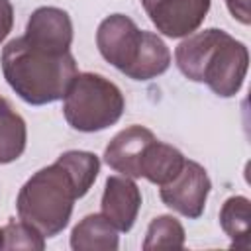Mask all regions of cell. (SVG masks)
<instances>
[{"label":"cell","mask_w":251,"mask_h":251,"mask_svg":"<svg viewBox=\"0 0 251 251\" xmlns=\"http://www.w3.org/2000/svg\"><path fill=\"white\" fill-rule=\"evenodd\" d=\"M184 245V229L173 216H159L155 218L143 241V249H180Z\"/></svg>","instance_id":"obj_15"},{"label":"cell","mask_w":251,"mask_h":251,"mask_svg":"<svg viewBox=\"0 0 251 251\" xmlns=\"http://www.w3.org/2000/svg\"><path fill=\"white\" fill-rule=\"evenodd\" d=\"M14 24V8L10 0H0V41L6 39Z\"/></svg>","instance_id":"obj_17"},{"label":"cell","mask_w":251,"mask_h":251,"mask_svg":"<svg viewBox=\"0 0 251 251\" xmlns=\"http://www.w3.org/2000/svg\"><path fill=\"white\" fill-rule=\"evenodd\" d=\"M155 27L167 37H184L204 22L210 0H141Z\"/></svg>","instance_id":"obj_7"},{"label":"cell","mask_w":251,"mask_h":251,"mask_svg":"<svg viewBox=\"0 0 251 251\" xmlns=\"http://www.w3.org/2000/svg\"><path fill=\"white\" fill-rule=\"evenodd\" d=\"M24 39L53 53H67L73 41V24L69 14L51 6L37 8L27 20Z\"/></svg>","instance_id":"obj_8"},{"label":"cell","mask_w":251,"mask_h":251,"mask_svg":"<svg viewBox=\"0 0 251 251\" xmlns=\"http://www.w3.org/2000/svg\"><path fill=\"white\" fill-rule=\"evenodd\" d=\"M210 192V178L194 161H184L180 173L161 186V200L186 218H198L204 212Z\"/></svg>","instance_id":"obj_6"},{"label":"cell","mask_w":251,"mask_h":251,"mask_svg":"<svg viewBox=\"0 0 251 251\" xmlns=\"http://www.w3.org/2000/svg\"><path fill=\"white\" fill-rule=\"evenodd\" d=\"M25 122L0 96V163L16 161L25 149Z\"/></svg>","instance_id":"obj_13"},{"label":"cell","mask_w":251,"mask_h":251,"mask_svg":"<svg viewBox=\"0 0 251 251\" xmlns=\"http://www.w3.org/2000/svg\"><path fill=\"white\" fill-rule=\"evenodd\" d=\"M184 157L178 149H175L173 145H167V143H161V141H151L141 157V163H139V176L147 178L149 182L153 184H167L169 180H173L182 165H184Z\"/></svg>","instance_id":"obj_11"},{"label":"cell","mask_w":251,"mask_h":251,"mask_svg":"<svg viewBox=\"0 0 251 251\" xmlns=\"http://www.w3.org/2000/svg\"><path fill=\"white\" fill-rule=\"evenodd\" d=\"M0 249H4V233H2V229H0Z\"/></svg>","instance_id":"obj_19"},{"label":"cell","mask_w":251,"mask_h":251,"mask_svg":"<svg viewBox=\"0 0 251 251\" xmlns=\"http://www.w3.org/2000/svg\"><path fill=\"white\" fill-rule=\"evenodd\" d=\"M71 247L75 251H114L118 249V229L104 214H90L75 226Z\"/></svg>","instance_id":"obj_12"},{"label":"cell","mask_w":251,"mask_h":251,"mask_svg":"<svg viewBox=\"0 0 251 251\" xmlns=\"http://www.w3.org/2000/svg\"><path fill=\"white\" fill-rule=\"evenodd\" d=\"M155 141V135L143 126H129L122 129L106 147L104 159L106 163L122 173L124 176L137 178L139 176V163L147 149V145Z\"/></svg>","instance_id":"obj_10"},{"label":"cell","mask_w":251,"mask_h":251,"mask_svg":"<svg viewBox=\"0 0 251 251\" xmlns=\"http://www.w3.org/2000/svg\"><path fill=\"white\" fill-rule=\"evenodd\" d=\"M145 37L147 31H141L133 20L124 14H112L98 25L96 45L110 65L129 76L139 61Z\"/></svg>","instance_id":"obj_5"},{"label":"cell","mask_w":251,"mask_h":251,"mask_svg":"<svg viewBox=\"0 0 251 251\" xmlns=\"http://www.w3.org/2000/svg\"><path fill=\"white\" fill-rule=\"evenodd\" d=\"M2 71L20 98L39 106L65 96L76 76V63L69 51L53 53L16 37L2 49Z\"/></svg>","instance_id":"obj_2"},{"label":"cell","mask_w":251,"mask_h":251,"mask_svg":"<svg viewBox=\"0 0 251 251\" xmlns=\"http://www.w3.org/2000/svg\"><path fill=\"white\" fill-rule=\"evenodd\" d=\"M80 196H84L82 188L57 159L22 186L16 204L22 222L35 227L43 237H53L67 227L73 204Z\"/></svg>","instance_id":"obj_3"},{"label":"cell","mask_w":251,"mask_h":251,"mask_svg":"<svg viewBox=\"0 0 251 251\" xmlns=\"http://www.w3.org/2000/svg\"><path fill=\"white\" fill-rule=\"evenodd\" d=\"M249 2L251 0H226L231 16L235 20H239L241 24H249L251 20V10H249Z\"/></svg>","instance_id":"obj_18"},{"label":"cell","mask_w":251,"mask_h":251,"mask_svg":"<svg viewBox=\"0 0 251 251\" xmlns=\"http://www.w3.org/2000/svg\"><path fill=\"white\" fill-rule=\"evenodd\" d=\"M4 249H43V235L25 222L10 220L4 229Z\"/></svg>","instance_id":"obj_16"},{"label":"cell","mask_w":251,"mask_h":251,"mask_svg":"<svg viewBox=\"0 0 251 251\" xmlns=\"http://www.w3.org/2000/svg\"><path fill=\"white\" fill-rule=\"evenodd\" d=\"M220 224L233 247H249V200L245 196H231L220 212Z\"/></svg>","instance_id":"obj_14"},{"label":"cell","mask_w":251,"mask_h":251,"mask_svg":"<svg viewBox=\"0 0 251 251\" xmlns=\"http://www.w3.org/2000/svg\"><path fill=\"white\" fill-rule=\"evenodd\" d=\"M141 206V192L129 176H110L102 194V214L118 231H129Z\"/></svg>","instance_id":"obj_9"},{"label":"cell","mask_w":251,"mask_h":251,"mask_svg":"<svg viewBox=\"0 0 251 251\" xmlns=\"http://www.w3.org/2000/svg\"><path fill=\"white\" fill-rule=\"evenodd\" d=\"M63 98L65 120L78 131L106 129L116 124L124 112V96L120 88L94 73H76Z\"/></svg>","instance_id":"obj_4"},{"label":"cell","mask_w":251,"mask_h":251,"mask_svg":"<svg viewBox=\"0 0 251 251\" xmlns=\"http://www.w3.org/2000/svg\"><path fill=\"white\" fill-rule=\"evenodd\" d=\"M180 73L206 82L218 96H233L245 78L249 53L247 47L222 29L190 33L175 51Z\"/></svg>","instance_id":"obj_1"}]
</instances>
